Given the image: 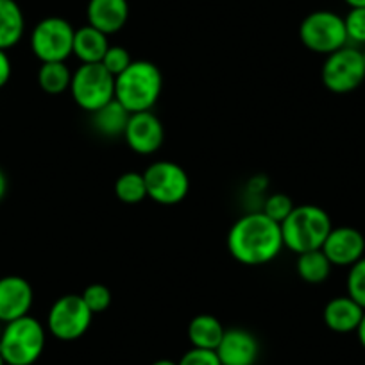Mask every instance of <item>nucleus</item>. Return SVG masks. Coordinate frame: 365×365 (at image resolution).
<instances>
[{
	"label": "nucleus",
	"mask_w": 365,
	"mask_h": 365,
	"mask_svg": "<svg viewBox=\"0 0 365 365\" xmlns=\"http://www.w3.org/2000/svg\"><path fill=\"white\" fill-rule=\"evenodd\" d=\"M296 208V205L292 202V199L285 194H272L263 201L262 212L265 213L269 219H272L274 222L282 224L287 217L292 213V210Z\"/></svg>",
	"instance_id": "26"
},
{
	"label": "nucleus",
	"mask_w": 365,
	"mask_h": 365,
	"mask_svg": "<svg viewBox=\"0 0 365 365\" xmlns=\"http://www.w3.org/2000/svg\"><path fill=\"white\" fill-rule=\"evenodd\" d=\"M365 310L349 296H339L328 301L322 312L324 324L335 333H356Z\"/></svg>",
	"instance_id": "16"
},
{
	"label": "nucleus",
	"mask_w": 365,
	"mask_h": 365,
	"mask_svg": "<svg viewBox=\"0 0 365 365\" xmlns=\"http://www.w3.org/2000/svg\"><path fill=\"white\" fill-rule=\"evenodd\" d=\"M110 48L108 34L101 33L91 26H83L76 29L73 36V56L81 61V65H93L103 61L104 54Z\"/></svg>",
	"instance_id": "17"
},
{
	"label": "nucleus",
	"mask_w": 365,
	"mask_h": 365,
	"mask_svg": "<svg viewBox=\"0 0 365 365\" xmlns=\"http://www.w3.org/2000/svg\"><path fill=\"white\" fill-rule=\"evenodd\" d=\"M347 6H349V9H354V8H365V0H344Z\"/></svg>",
	"instance_id": "33"
},
{
	"label": "nucleus",
	"mask_w": 365,
	"mask_h": 365,
	"mask_svg": "<svg viewBox=\"0 0 365 365\" xmlns=\"http://www.w3.org/2000/svg\"><path fill=\"white\" fill-rule=\"evenodd\" d=\"M344 24H346L347 41L365 47V8L349 9V13L344 16Z\"/></svg>",
	"instance_id": "28"
},
{
	"label": "nucleus",
	"mask_w": 365,
	"mask_h": 365,
	"mask_svg": "<svg viewBox=\"0 0 365 365\" xmlns=\"http://www.w3.org/2000/svg\"><path fill=\"white\" fill-rule=\"evenodd\" d=\"M88 26L96 27L104 34L122 31L129 19L128 0H90L86 8Z\"/></svg>",
	"instance_id": "15"
},
{
	"label": "nucleus",
	"mask_w": 365,
	"mask_h": 365,
	"mask_svg": "<svg viewBox=\"0 0 365 365\" xmlns=\"http://www.w3.org/2000/svg\"><path fill=\"white\" fill-rule=\"evenodd\" d=\"M47 331L38 319L26 315L4 324L0 354L6 365H33L43 354Z\"/></svg>",
	"instance_id": "4"
},
{
	"label": "nucleus",
	"mask_w": 365,
	"mask_h": 365,
	"mask_svg": "<svg viewBox=\"0 0 365 365\" xmlns=\"http://www.w3.org/2000/svg\"><path fill=\"white\" fill-rule=\"evenodd\" d=\"M178 365H222L215 351L212 349H199V347H192L187 353L182 354Z\"/></svg>",
	"instance_id": "29"
},
{
	"label": "nucleus",
	"mask_w": 365,
	"mask_h": 365,
	"mask_svg": "<svg viewBox=\"0 0 365 365\" xmlns=\"http://www.w3.org/2000/svg\"><path fill=\"white\" fill-rule=\"evenodd\" d=\"M227 251L242 265L258 267L270 263L282 255V224L259 212L245 213L227 233Z\"/></svg>",
	"instance_id": "1"
},
{
	"label": "nucleus",
	"mask_w": 365,
	"mask_h": 365,
	"mask_svg": "<svg viewBox=\"0 0 365 365\" xmlns=\"http://www.w3.org/2000/svg\"><path fill=\"white\" fill-rule=\"evenodd\" d=\"M93 314L83 297L77 294L61 296L51 307L47 315V329L52 336L63 342H72L81 339L90 329Z\"/></svg>",
	"instance_id": "10"
},
{
	"label": "nucleus",
	"mask_w": 365,
	"mask_h": 365,
	"mask_svg": "<svg viewBox=\"0 0 365 365\" xmlns=\"http://www.w3.org/2000/svg\"><path fill=\"white\" fill-rule=\"evenodd\" d=\"M0 365H6V361H4V358H2V354H0Z\"/></svg>",
	"instance_id": "36"
},
{
	"label": "nucleus",
	"mask_w": 365,
	"mask_h": 365,
	"mask_svg": "<svg viewBox=\"0 0 365 365\" xmlns=\"http://www.w3.org/2000/svg\"><path fill=\"white\" fill-rule=\"evenodd\" d=\"M72 72L65 61L41 63L38 70V84L48 96H59L63 91L70 90Z\"/></svg>",
	"instance_id": "22"
},
{
	"label": "nucleus",
	"mask_w": 365,
	"mask_h": 365,
	"mask_svg": "<svg viewBox=\"0 0 365 365\" xmlns=\"http://www.w3.org/2000/svg\"><path fill=\"white\" fill-rule=\"evenodd\" d=\"M356 335H358V342H360V346L365 349V314H364V317H361L360 326H358Z\"/></svg>",
	"instance_id": "32"
},
{
	"label": "nucleus",
	"mask_w": 365,
	"mask_h": 365,
	"mask_svg": "<svg viewBox=\"0 0 365 365\" xmlns=\"http://www.w3.org/2000/svg\"><path fill=\"white\" fill-rule=\"evenodd\" d=\"M147 197L163 206H174L185 201L190 190L187 170L174 161H154L143 172Z\"/></svg>",
	"instance_id": "8"
},
{
	"label": "nucleus",
	"mask_w": 365,
	"mask_h": 365,
	"mask_svg": "<svg viewBox=\"0 0 365 365\" xmlns=\"http://www.w3.org/2000/svg\"><path fill=\"white\" fill-rule=\"evenodd\" d=\"M321 249L331 265L351 267L365 256V238L351 226L331 227Z\"/></svg>",
	"instance_id": "12"
},
{
	"label": "nucleus",
	"mask_w": 365,
	"mask_h": 365,
	"mask_svg": "<svg viewBox=\"0 0 365 365\" xmlns=\"http://www.w3.org/2000/svg\"><path fill=\"white\" fill-rule=\"evenodd\" d=\"M76 29L61 16H47L31 33V51L41 63L66 61L73 54Z\"/></svg>",
	"instance_id": "7"
},
{
	"label": "nucleus",
	"mask_w": 365,
	"mask_h": 365,
	"mask_svg": "<svg viewBox=\"0 0 365 365\" xmlns=\"http://www.w3.org/2000/svg\"><path fill=\"white\" fill-rule=\"evenodd\" d=\"M83 301L86 303V307L90 308V312L93 315L103 314L108 308L111 307V301H113V294L103 283H93V285H88L84 289V292L81 294Z\"/></svg>",
	"instance_id": "24"
},
{
	"label": "nucleus",
	"mask_w": 365,
	"mask_h": 365,
	"mask_svg": "<svg viewBox=\"0 0 365 365\" xmlns=\"http://www.w3.org/2000/svg\"><path fill=\"white\" fill-rule=\"evenodd\" d=\"M11 72H13V65L11 59H9L8 51H2L0 48V88H4L6 84L9 83L11 79Z\"/></svg>",
	"instance_id": "30"
},
{
	"label": "nucleus",
	"mask_w": 365,
	"mask_h": 365,
	"mask_svg": "<svg viewBox=\"0 0 365 365\" xmlns=\"http://www.w3.org/2000/svg\"><path fill=\"white\" fill-rule=\"evenodd\" d=\"M222 365H255L259 356L258 339L242 328L226 329L215 349Z\"/></svg>",
	"instance_id": "14"
},
{
	"label": "nucleus",
	"mask_w": 365,
	"mask_h": 365,
	"mask_svg": "<svg viewBox=\"0 0 365 365\" xmlns=\"http://www.w3.org/2000/svg\"><path fill=\"white\" fill-rule=\"evenodd\" d=\"M70 93L81 110L93 113L115 99V77L101 63L81 65L72 73Z\"/></svg>",
	"instance_id": "5"
},
{
	"label": "nucleus",
	"mask_w": 365,
	"mask_h": 365,
	"mask_svg": "<svg viewBox=\"0 0 365 365\" xmlns=\"http://www.w3.org/2000/svg\"><path fill=\"white\" fill-rule=\"evenodd\" d=\"M224 333H226V328L222 322L210 314L195 315L188 324V340L192 347H199V349L215 351Z\"/></svg>",
	"instance_id": "20"
},
{
	"label": "nucleus",
	"mask_w": 365,
	"mask_h": 365,
	"mask_svg": "<svg viewBox=\"0 0 365 365\" xmlns=\"http://www.w3.org/2000/svg\"><path fill=\"white\" fill-rule=\"evenodd\" d=\"M299 38L304 47L317 54H333L347 45L344 19L328 9H319L304 16L299 26Z\"/></svg>",
	"instance_id": "6"
},
{
	"label": "nucleus",
	"mask_w": 365,
	"mask_h": 365,
	"mask_svg": "<svg viewBox=\"0 0 365 365\" xmlns=\"http://www.w3.org/2000/svg\"><path fill=\"white\" fill-rule=\"evenodd\" d=\"M333 224L328 212L315 205H301L282 222L283 244L296 255L321 249Z\"/></svg>",
	"instance_id": "3"
},
{
	"label": "nucleus",
	"mask_w": 365,
	"mask_h": 365,
	"mask_svg": "<svg viewBox=\"0 0 365 365\" xmlns=\"http://www.w3.org/2000/svg\"><path fill=\"white\" fill-rule=\"evenodd\" d=\"M26 33V16L16 0H0V48L8 51L20 43Z\"/></svg>",
	"instance_id": "18"
},
{
	"label": "nucleus",
	"mask_w": 365,
	"mask_h": 365,
	"mask_svg": "<svg viewBox=\"0 0 365 365\" xmlns=\"http://www.w3.org/2000/svg\"><path fill=\"white\" fill-rule=\"evenodd\" d=\"M331 269V262L322 252V249H315V251H308L297 256L296 270L304 283L321 285V283H324L329 278Z\"/></svg>",
	"instance_id": "21"
},
{
	"label": "nucleus",
	"mask_w": 365,
	"mask_h": 365,
	"mask_svg": "<svg viewBox=\"0 0 365 365\" xmlns=\"http://www.w3.org/2000/svg\"><path fill=\"white\" fill-rule=\"evenodd\" d=\"M133 63L131 54L128 52V48L124 47H118V45H110L108 52L104 54L103 61L101 65L108 70L113 77L120 76L125 68Z\"/></svg>",
	"instance_id": "27"
},
{
	"label": "nucleus",
	"mask_w": 365,
	"mask_h": 365,
	"mask_svg": "<svg viewBox=\"0 0 365 365\" xmlns=\"http://www.w3.org/2000/svg\"><path fill=\"white\" fill-rule=\"evenodd\" d=\"M2 331H4V322L0 321V336H2Z\"/></svg>",
	"instance_id": "35"
},
{
	"label": "nucleus",
	"mask_w": 365,
	"mask_h": 365,
	"mask_svg": "<svg viewBox=\"0 0 365 365\" xmlns=\"http://www.w3.org/2000/svg\"><path fill=\"white\" fill-rule=\"evenodd\" d=\"M150 365H178V361L167 360V358H163V360H156L154 364H150Z\"/></svg>",
	"instance_id": "34"
},
{
	"label": "nucleus",
	"mask_w": 365,
	"mask_h": 365,
	"mask_svg": "<svg viewBox=\"0 0 365 365\" xmlns=\"http://www.w3.org/2000/svg\"><path fill=\"white\" fill-rule=\"evenodd\" d=\"M163 90V76L154 63L133 61L120 76L115 77V99L129 111H150Z\"/></svg>",
	"instance_id": "2"
},
{
	"label": "nucleus",
	"mask_w": 365,
	"mask_h": 365,
	"mask_svg": "<svg viewBox=\"0 0 365 365\" xmlns=\"http://www.w3.org/2000/svg\"><path fill=\"white\" fill-rule=\"evenodd\" d=\"M125 143L129 149L142 156H149L160 150L165 140V129L160 118L153 111H140L131 113L128 128L124 133Z\"/></svg>",
	"instance_id": "11"
},
{
	"label": "nucleus",
	"mask_w": 365,
	"mask_h": 365,
	"mask_svg": "<svg viewBox=\"0 0 365 365\" xmlns=\"http://www.w3.org/2000/svg\"><path fill=\"white\" fill-rule=\"evenodd\" d=\"M347 296L365 310V256L349 267L346 279Z\"/></svg>",
	"instance_id": "25"
},
{
	"label": "nucleus",
	"mask_w": 365,
	"mask_h": 365,
	"mask_svg": "<svg viewBox=\"0 0 365 365\" xmlns=\"http://www.w3.org/2000/svg\"><path fill=\"white\" fill-rule=\"evenodd\" d=\"M6 192H8V178H6L4 170L0 168V201L4 199Z\"/></svg>",
	"instance_id": "31"
},
{
	"label": "nucleus",
	"mask_w": 365,
	"mask_h": 365,
	"mask_svg": "<svg viewBox=\"0 0 365 365\" xmlns=\"http://www.w3.org/2000/svg\"><path fill=\"white\" fill-rule=\"evenodd\" d=\"M129 117L131 113L117 99H113L91 113V124L104 138H118V136H124Z\"/></svg>",
	"instance_id": "19"
},
{
	"label": "nucleus",
	"mask_w": 365,
	"mask_h": 365,
	"mask_svg": "<svg viewBox=\"0 0 365 365\" xmlns=\"http://www.w3.org/2000/svg\"><path fill=\"white\" fill-rule=\"evenodd\" d=\"M361 56H364V61H365V47H364V51H361Z\"/></svg>",
	"instance_id": "37"
},
{
	"label": "nucleus",
	"mask_w": 365,
	"mask_h": 365,
	"mask_svg": "<svg viewBox=\"0 0 365 365\" xmlns=\"http://www.w3.org/2000/svg\"><path fill=\"white\" fill-rule=\"evenodd\" d=\"M33 301V287L26 278L20 276L0 278V321L4 324L29 315Z\"/></svg>",
	"instance_id": "13"
},
{
	"label": "nucleus",
	"mask_w": 365,
	"mask_h": 365,
	"mask_svg": "<svg viewBox=\"0 0 365 365\" xmlns=\"http://www.w3.org/2000/svg\"><path fill=\"white\" fill-rule=\"evenodd\" d=\"M321 79L333 93H349L361 86L365 81V61L360 48L346 45L326 56Z\"/></svg>",
	"instance_id": "9"
},
{
	"label": "nucleus",
	"mask_w": 365,
	"mask_h": 365,
	"mask_svg": "<svg viewBox=\"0 0 365 365\" xmlns=\"http://www.w3.org/2000/svg\"><path fill=\"white\" fill-rule=\"evenodd\" d=\"M115 195L124 205H138L147 199V187L143 174L140 172H125L115 182Z\"/></svg>",
	"instance_id": "23"
}]
</instances>
